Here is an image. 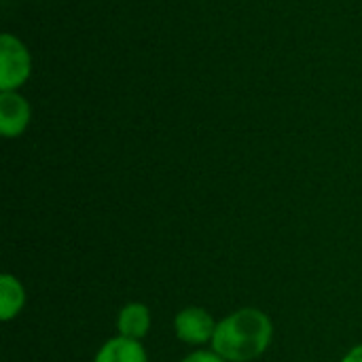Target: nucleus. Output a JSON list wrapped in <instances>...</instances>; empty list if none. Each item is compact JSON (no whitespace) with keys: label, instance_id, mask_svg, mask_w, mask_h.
<instances>
[{"label":"nucleus","instance_id":"1","mask_svg":"<svg viewBox=\"0 0 362 362\" xmlns=\"http://www.w3.org/2000/svg\"><path fill=\"white\" fill-rule=\"evenodd\" d=\"M272 320L261 310H240L216 325L212 348L229 362H248L259 358L272 341Z\"/></svg>","mask_w":362,"mask_h":362},{"label":"nucleus","instance_id":"2","mask_svg":"<svg viewBox=\"0 0 362 362\" xmlns=\"http://www.w3.org/2000/svg\"><path fill=\"white\" fill-rule=\"evenodd\" d=\"M30 70H32V62L25 45L11 34H2L0 36V89L2 91L19 89L28 81Z\"/></svg>","mask_w":362,"mask_h":362},{"label":"nucleus","instance_id":"3","mask_svg":"<svg viewBox=\"0 0 362 362\" xmlns=\"http://www.w3.org/2000/svg\"><path fill=\"white\" fill-rule=\"evenodd\" d=\"M176 335L185 344H204L214 337L216 325L202 308H187L176 316Z\"/></svg>","mask_w":362,"mask_h":362},{"label":"nucleus","instance_id":"4","mask_svg":"<svg viewBox=\"0 0 362 362\" xmlns=\"http://www.w3.org/2000/svg\"><path fill=\"white\" fill-rule=\"evenodd\" d=\"M30 123V104L15 91H2L0 95V132L6 138L21 136Z\"/></svg>","mask_w":362,"mask_h":362},{"label":"nucleus","instance_id":"5","mask_svg":"<svg viewBox=\"0 0 362 362\" xmlns=\"http://www.w3.org/2000/svg\"><path fill=\"white\" fill-rule=\"evenodd\" d=\"M95 362H146V352L136 339L121 335L102 346Z\"/></svg>","mask_w":362,"mask_h":362},{"label":"nucleus","instance_id":"6","mask_svg":"<svg viewBox=\"0 0 362 362\" xmlns=\"http://www.w3.org/2000/svg\"><path fill=\"white\" fill-rule=\"evenodd\" d=\"M151 327V312L142 303H129L119 314V331L123 337L129 339H142L148 333Z\"/></svg>","mask_w":362,"mask_h":362},{"label":"nucleus","instance_id":"7","mask_svg":"<svg viewBox=\"0 0 362 362\" xmlns=\"http://www.w3.org/2000/svg\"><path fill=\"white\" fill-rule=\"evenodd\" d=\"M23 301H25V295H23L21 284L13 276L4 274L0 278V318L4 322L15 318L19 310L23 308Z\"/></svg>","mask_w":362,"mask_h":362},{"label":"nucleus","instance_id":"8","mask_svg":"<svg viewBox=\"0 0 362 362\" xmlns=\"http://www.w3.org/2000/svg\"><path fill=\"white\" fill-rule=\"evenodd\" d=\"M182 362H225V358L218 356L216 352H193Z\"/></svg>","mask_w":362,"mask_h":362},{"label":"nucleus","instance_id":"9","mask_svg":"<svg viewBox=\"0 0 362 362\" xmlns=\"http://www.w3.org/2000/svg\"><path fill=\"white\" fill-rule=\"evenodd\" d=\"M341 362H362V346H356L354 350H350Z\"/></svg>","mask_w":362,"mask_h":362}]
</instances>
